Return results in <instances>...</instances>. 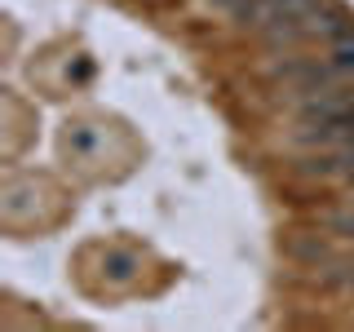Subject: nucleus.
Masks as SVG:
<instances>
[{"label": "nucleus", "instance_id": "f257e3e1", "mask_svg": "<svg viewBox=\"0 0 354 332\" xmlns=\"http://www.w3.org/2000/svg\"><path fill=\"white\" fill-rule=\"evenodd\" d=\"M332 66L337 71H354V27L332 36Z\"/></svg>", "mask_w": 354, "mask_h": 332}, {"label": "nucleus", "instance_id": "f03ea898", "mask_svg": "<svg viewBox=\"0 0 354 332\" xmlns=\"http://www.w3.org/2000/svg\"><path fill=\"white\" fill-rule=\"evenodd\" d=\"M221 5H226L235 18H243V22H248V18H252V9H257L261 0H221Z\"/></svg>", "mask_w": 354, "mask_h": 332}]
</instances>
